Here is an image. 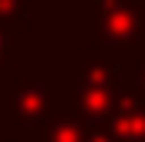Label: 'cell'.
<instances>
[{
	"instance_id": "3957f363",
	"label": "cell",
	"mask_w": 145,
	"mask_h": 142,
	"mask_svg": "<svg viewBox=\"0 0 145 142\" xmlns=\"http://www.w3.org/2000/svg\"><path fill=\"white\" fill-rule=\"evenodd\" d=\"M101 129L111 142H145V91L138 81H118Z\"/></svg>"
},
{
	"instance_id": "52a82bcc",
	"label": "cell",
	"mask_w": 145,
	"mask_h": 142,
	"mask_svg": "<svg viewBox=\"0 0 145 142\" xmlns=\"http://www.w3.org/2000/svg\"><path fill=\"white\" fill-rule=\"evenodd\" d=\"M0 142H14V139H3V135H0Z\"/></svg>"
},
{
	"instance_id": "8992f818",
	"label": "cell",
	"mask_w": 145,
	"mask_h": 142,
	"mask_svg": "<svg viewBox=\"0 0 145 142\" xmlns=\"http://www.w3.org/2000/svg\"><path fill=\"white\" fill-rule=\"evenodd\" d=\"M138 85H142V91H145V41L138 44V78H135Z\"/></svg>"
},
{
	"instance_id": "6da1fadb",
	"label": "cell",
	"mask_w": 145,
	"mask_h": 142,
	"mask_svg": "<svg viewBox=\"0 0 145 142\" xmlns=\"http://www.w3.org/2000/svg\"><path fill=\"white\" fill-rule=\"evenodd\" d=\"M57 108L54 81L40 64H17L10 85L0 91V135L14 142H34Z\"/></svg>"
},
{
	"instance_id": "5b68a950",
	"label": "cell",
	"mask_w": 145,
	"mask_h": 142,
	"mask_svg": "<svg viewBox=\"0 0 145 142\" xmlns=\"http://www.w3.org/2000/svg\"><path fill=\"white\" fill-rule=\"evenodd\" d=\"M27 31L24 20V0H0V91L10 85L14 68L10 64V51H14V34Z\"/></svg>"
},
{
	"instance_id": "7a4b0ae2",
	"label": "cell",
	"mask_w": 145,
	"mask_h": 142,
	"mask_svg": "<svg viewBox=\"0 0 145 142\" xmlns=\"http://www.w3.org/2000/svg\"><path fill=\"white\" fill-rule=\"evenodd\" d=\"M95 44L98 47H138L145 41V0H95Z\"/></svg>"
},
{
	"instance_id": "277c9868",
	"label": "cell",
	"mask_w": 145,
	"mask_h": 142,
	"mask_svg": "<svg viewBox=\"0 0 145 142\" xmlns=\"http://www.w3.org/2000/svg\"><path fill=\"white\" fill-rule=\"evenodd\" d=\"M91 135H95V125L84 122L71 105H64V102L57 98L54 115H51L47 125L37 132L34 142H91Z\"/></svg>"
}]
</instances>
